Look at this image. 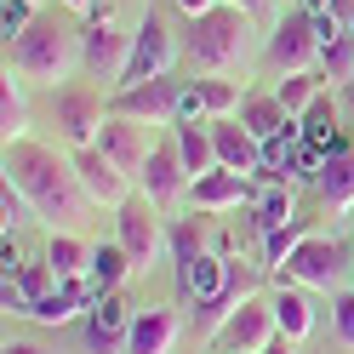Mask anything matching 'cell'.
Returning <instances> with one entry per match:
<instances>
[{
  "instance_id": "cell-1",
  "label": "cell",
  "mask_w": 354,
  "mask_h": 354,
  "mask_svg": "<svg viewBox=\"0 0 354 354\" xmlns=\"http://www.w3.org/2000/svg\"><path fill=\"white\" fill-rule=\"evenodd\" d=\"M6 177L17 189L29 194V206H35V217L40 223H52L57 234H80L86 223H92V194L80 189V171H75V160H63L57 149H46V143H12L6 149Z\"/></svg>"
},
{
  "instance_id": "cell-2",
  "label": "cell",
  "mask_w": 354,
  "mask_h": 354,
  "mask_svg": "<svg viewBox=\"0 0 354 354\" xmlns=\"http://www.w3.org/2000/svg\"><path fill=\"white\" fill-rule=\"evenodd\" d=\"M6 69L24 75L29 86H52L57 92L75 69H86L80 63V29L57 24V17H35V24L6 46Z\"/></svg>"
},
{
  "instance_id": "cell-3",
  "label": "cell",
  "mask_w": 354,
  "mask_h": 354,
  "mask_svg": "<svg viewBox=\"0 0 354 354\" xmlns=\"http://www.w3.org/2000/svg\"><path fill=\"white\" fill-rule=\"evenodd\" d=\"M246 35H252V12H240V6L223 0L217 12L189 24V57L201 63V69L223 75V69H234V63L246 57Z\"/></svg>"
},
{
  "instance_id": "cell-4",
  "label": "cell",
  "mask_w": 354,
  "mask_h": 354,
  "mask_svg": "<svg viewBox=\"0 0 354 354\" xmlns=\"http://www.w3.org/2000/svg\"><path fill=\"white\" fill-rule=\"evenodd\" d=\"M286 286H315V292H337V286L354 274V246H343V240L331 234H308L303 246L292 252L274 269Z\"/></svg>"
},
{
  "instance_id": "cell-5",
  "label": "cell",
  "mask_w": 354,
  "mask_h": 354,
  "mask_svg": "<svg viewBox=\"0 0 354 354\" xmlns=\"http://www.w3.org/2000/svg\"><path fill=\"white\" fill-rule=\"evenodd\" d=\"M80 63L86 75L103 80V86H126V63H131V35L115 24V17H92V24L80 29Z\"/></svg>"
},
{
  "instance_id": "cell-6",
  "label": "cell",
  "mask_w": 354,
  "mask_h": 354,
  "mask_svg": "<svg viewBox=\"0 0 354 354\" xmlns=\"http://www.w3.org/2000/svg\"><path fill=\"white\" fill-rule=\"evenodd\" d=\"M115 240L126 246V257L149 269L154 257L166 252V223H160V206L149 201V194H131L126 206H115Z\"/></svg>"
},
{
  "instance_id": "cell-7",
  "label": "cell",
  "mask_w": 354,
  "mask_h": 354,
  "mask_svg": "<svg viewBox=\"0 0 354 354\" xmlns=\"http://www.w3.org/2000/svg\"><path fill=\"white\" fill-rule=\"evenodd\" d=\"M52 120L63 131V143H75V149H92L97 143V131L109 120V103L97 86H57V97H52Z\"/></svg>"
},
{
  "instance_id": "cell-8",
  "label": "cell",
  "mask_w": 354,
  "mask_h": 354,
  "mask_svg": "<svg viewBox=\"0 0 354 354\" xmlns=\"http://www.w3.org/2000/svg\"><path fill=\"white\" fill-rule=\"evenodd\" d=\"M269 63L280 75H303V69H320V29H315V12H286L274 35H269Z\"/></svg>"
},
{
  "instance_id": "cell-9",
  "label": "cell",
  "mask_w": 354,
  "mask_h": 354,
  "mask_svg": "<svg viewBox=\"0 0 354 354\" xmlns=\"http://www.w3.org/2000/svg\"><path fill=\"white\" fill-rule=\"evenodd\" d=\"M274 337H280V326H274V303L252 292L246 303L234 308V320L217 331V354H263Z\"/></svg>"
},
{
  "instance_id": "cell-10",
  "label": "cell",
  "mask_w": 354,
  "mask_h": 354,
  "mask_svg": "<svg viewBox=\"0 0 354 354\" xmlns=\"http://www.w3.org/2000/svg\"><path fill=\"white\" fill-rule=\"evenodd\" d=\"M92 149H103L109 160H115V166H120V171L131 177V183H138V177H143V166H149V154H154L149 120H131V115H109Z\"/></svg>"
},
{
  "instance_id": "cell-11",
  "label": "cell",
  "mask_w": 354,
  "mask_h": 354,
  "mask_svg": "<svg viewBox=\"0 0 354 354\" xmlns=\"http://www.w3.org/2000/svg\"><path fill=\"white\" fill-rule=\"evenodd\" d=\"M183 86H189V80H166V75H160V80H143V86H126L109 115H131V120H149V126H177Z\"/></svg>"
},
{
  "instance_id": "cell-12",
  "label": "cell",
  "mask_w": 354,
  "mask_h": 354,
  "mask_svg": "<svg viewBox=\"0 0 354 354\" xmlns=\"http://www.w3.org/2000/svg\"><path fill=\"white\" fill-rule=\"evenodd\" d=\"M171 57H177V40H171V29L160 24V17H143L138 24V35H131V63H126V86H143V80H160L166 69H171ZM120 86V92H126Z\"/></svg>"
},
{
  "instance_id": "cell-13",
  "label": "cell",
  "mask_w": 354,
  "mask_h": 354,
  "mask_svg": "<svg viewBox=\"0 0 354 354\" xmlns=\"http://www.w3.org/2000/svg\"><path fill=\"white\" fill-rule=\"evenodd\" d=\"M69 160H75V171H80V189L92 194V206H126V201H131V177L109 160L103 149H75Z\"/></svg>"
},
{
  "instance_id": "cell-14",
  "label": "cell",
  "mask_w": 354,
  "mask_h": 354,
  "mask_svg": "<svg viewBox=\"0 0 354 354\" xmlns=\"http://www.w3.org/2000/svg\"><path fill=\"white\" fill-rule=\"evenodd\" d=\"M189 189H194V177H189V166H183V154H177V143H154L149 166H143V177H138V194H149L154 206H171L177 194H189Z\"/></svg>"
},
{
  "instance_id": "cell-15",
  "label": "cell",
  "mask_w": 354,
  "mask_h": 354,
  "mask_svg": "<svg viewBox=\"0 0 354 354\" xmlns=\"http://www.w3.org/2000/svg\"><path fill=\"white\" fill-rule=\"evenodd\" d=\"M234 120L246 126L263 149L280 143V138H303V120H297V115H286L274 92H269V97H263V92H246V103H240V115H234Z\"/></svg>"
},
{
  "instance_id": "cell-16",
  "label": "cell",
  "mask_w": 354,
  "mask_h": 354,
  "mask_svg": "<svg viewBox=\"0 0 354 354\" xmlns=\"http://www.w3.org/2000/svg\"><path fill=\"white\" fill-rule=\"evenodd\" d=\"M131 320H138V315H126V303H120L115 292H103L92 308H86V343H92V354H115V348H126Z\"/></svg>"
},
{
  "instance_id": "cell-17",
  "label": "cell",
  "mask_w": 354,
  "mask_h": 354,
  "mask_svg": "<svg viewBox=\"0 0 354 354\" xmlns=\"http://www.w3.org/2000/svg\"><path fill=\"white\" fill-rule=\"evenodd\" d=\"M212 126V143H217V166L223 171H240V177H252V171H263V143L252 138L246 126H240L234 115L229 120H206Z\"/></svg>"
},
{
  "instance_id": "cell-18",
  "label": "cell",
  "mask_w": 354,
  "mask_h": 354,
  "mask_svg": "<svg viewBox=\"0 0 354 354\" xmlns=\"http://www.w3.org/2000/svg\"><path fill=\"white\" fill-rule=\"evenodd\" d=\"M177 337H183V315H177V308H138L126 354H171Z\"/></svg>"
},
{
  "instance_id": "cell-19",
  "label": "cell",
  "mask_w": 354,
  "mask_h": 354,
  "mask_svg": "<svg viewBox=\"0 0 354 354\" xmlns=\"http://www.w3.org/2000/svg\"><path fill=\"white\" fill-rule=\"evenodd\" d=\"M246 201H252V177H240V171L217 166L212 177L194 183V206L201 212H229V206H246Z\"/></svg>"
},
{
  "instance_id": "cell-20",
  "label": "cell",
  "mask_w": 354,
  "mask_h": 354,
  "mask_svg": "<svg viewBox=\"0 0 354 354\" xmlns=\"http://www.w3.org/2000/svg\"><path fill=\"white\" fill-rule=\"evenodd\" d=\"M24 86L29 80L12 75V69H6V80H0V138H6V149L29 138V92Z\"/></svg>"
},
{
  "instance_id": "cell-21",
  "label": "cell",
  "mask_w": 354,
  "mask_h": 354,
  "mask_svg": "<svg viewBox=\"0 0 354 354\" xmlns=\"http://www.w3.org/2000/svg\"><path fill=\"white\" fill-rule=\"evenodd\" d=\"M229 269H234V263H217L212 252H201V257H183V269H177V274H183V292L194 303H212L229 286Z\"/></svg>"
},
{
  "instance_id": "cell-22",
  "label": "cell",
  "mask_w": 354,
  "mask_h": 354,
  "mask_svg": "<svg viewBox=\"0 0 354 354\" xmlns=\"http://www.w3.org/2000/svg\"><path fill=\"white\" fill-rule=\"evenodd\" d=\"M171 143H177V154H183V166H189V177H194V183L217 171V143H212V126H171Z\"/></svg>"
},
{
  "instance_id": "cell-23",
  "label": "cell",
  "mask_w": 354,
  "mask_h": 354,
  "mask_svg": "<svg viewBox=\"0 0 354 354\" xmlns=\"http://www.w3.org/2000/svg\"><path fill=\"white\" fill-rule=\"evenodd\" d=\"M269 303H274V326H280V337H292V343H303L308 331H315V308H308V297H303V286H280V292H274Z\"/></svg>"
},
{
  "instance_id": "cell-24",
  "label": "cell",
  "mask_w": 354,
  "mask_h": 354,
  "mask_svg": "<svg viewBox=\"0 0 354 354\" xmlns=\"http://www.w3.org/2000/svg\"><path fill=\"white\" fill-rule=\"evenodd\" d=\"M274 97H280V109L286 115H308L320 97H326V75L320 69H303V75H280V86H274Z\"/></svg>"
},
{
  "instance_id": "cell-25",
  "label": "cell",
  "mask_w": 354,
  "mask_h": 354,
  "mask_svg": "<svg viewBox=\"0 0 354 354\" xmlns=\"http://www.w3.org/2000/svg\"><path fill=\"white\" fill-rule=\"evenodd\" d=\"M315 183H320L326 212H354V154H331Z\"/></svg>"
},
{
  "instance_id": "cell-26",
  "label": "cell",
  "mask_w": 354,
  "mask_h": 354,
  "mask_svg": "<svg viewBox=\"0 0 354 354\" xmlns=\"http://www.w3.org/2000/svg\"><path fill=\"white\" fill-rule=\"evenodd\" d=\"M246 297H252V280L240 274V269H229V286H223L212 303H201V315H194V320H201V331H212V337H217V331L234 320V303H246Z\"/></svg>"
},
{
  "instance_id": "cell-27",
  "label": "cell",
  "mask_w": 354,
  "mask_h": 354,
  "mask_svg": "<svg viewBox=\"0 0 354 354\" xmlns=\"http://www.w3.org/2000/svg\"><path fill=\"white\" fill-rule=\"evenodd\" d=\"M189 92L201 97L206 120H229V115H240V103H246V92H240L234 80H217V75H206V80H189Z\"/></svg>"
},
{
  "instance_id": "cell-28",
  "label": "cell",
  "mask_w": 354,
  "mask_h": 354,
  "mask_svg": "<svg viewBox=\"0 0 354 354\" xmlns=\"http://www.w3.org/2000/svg\"><path fill=\"white\" fill-rule=\"evenodd\" d=\"M46 263L57 269V280H86V269H92V246H86L80 234H52Z\"/></svg>"
},
{
  "instance_id": "cell-29",
  "label": "cell",
  "mask_w": 354,
  "mask_h": 354,
  "mask_svg": "<svg viewBox=\"0 0 354 354\" xmlns=\"http://www.w3.org/2000/svg\"><path fill=\"white\" fill-rule=\"evenodd\" d=\"M138 269V263L126 257L120 240H103V246H92V280H97V292H115V286Z\"/></svg>"
},
{
  "instance_id": "cell-30",
  "label": "cell",
  "mask_w": 354,
  "mask_h": 354,
  "mask_svg": "<svg viewBox=\"0 0 354 354\" xmlns=\"http://www.w3.org/2000/svg\"><path fill=\"white\" fill-rule=\"evenodd\" d=\"M252 223L263 229V234H274V229H286V223H297L292 217V183H269L257 194V217Z\"/></svg>"
},
{
  "instance_id": "cell-31",
  "label": "cell",
  "mask_w": 354,
  "mask_h": 354,
  "mask_svg": "<svg viewBox=\"0 0 354 354\" xmlns=\"http://www.w3.org/2000/svg\"><path fill=\"white\" fill-rule=\"evenodd\" d=\"M303 143H315V149H326V154H337V109H331V97H320V103L303 115Z\"/></svg>"
},
{
  "instance_id": "cell-32",
  "label": "cell",
  "mask_w": 354,
  "mask_h": 354,
  "mask_svg": "<svg viewBox=\"0 0 354 354\" xmlns=\"http://www.w3.org/2000/svg\"><path fill=\"white\" fill-rule=\"evenodd\" d=\"M308 234H315V229H308L303 217H297V223H286V229H274V234H263V257H269V269H280V263L292 257Z\"/></svg>"
},
{
  "instance_id": "cell-33",
  "label": "cell",
  "mask_w": 354,
  "mask_h": 354,
  "mask_svg": "<svg viewBox=\"0 0 354 354\" xmlns=\"http://www.w3.org/2000/svg\"><path fill=\"white\" fill-rule=\"evenodd\" d=\"M29 217H35V206H29V194L17 189L12 177H6V189H0V223H6V234H12L17 223H29Z\"/></svg>"
},
{
  "instance_id": "cell-34",
  "label": "cell",
  "mask_w": 354,
  "mask_h": 354,
  "mask_svg": "<svg viewBox=\"0 0 354 354\" xmlns=\"http://www.w3.org/2000/svg\"><path fill=\"white\" fill-rule=\"evenodd\" d=\"M29 24H35V0H6V6H0V35H6V46H12Z\"/></svg>"
},
{
  "instance_id": "cell-35",
  "label": "cell",
  "mask_w": 354,
  "mask_h": 354,
  "mask_svg": "<svg viewBox=\"0 0 354 354\" xmlns=\"http://www.w3.org/2000/svg\"><path fill=\"white\" fill-rule=\"evenodd\" d=\"M331 326H337V343L354 348V292H337V297H331Z\"/></svg>"
},
{
  "instance_id": "cell-36",
  "label": "cell",
  "mask_w": 354,
  "mask_h": 354,
  "mask_svg": "<svg viewBox=\"0 0 354 354\" xmlns=\"http://www.w3.org/2000/svg\"><path fill=\"white\" fill-rule=\"evenodd\" d=\"M171 240H177V263H183V257H201V229H194V223H183Z\"/></svg>"
},
{
  "instance_id": "cell-37",
  "label": "cell",
  "mask_w": 354,
  "mask_h": 354,
  "mask_svg": "<svg viewBox=\"0 0 354 354\" xmlns=\"http://www.w3.org/2000/svg\"><path fill=\"white\" fill-rule=\"evenodd\" d=\"M217 6H223V0H177V12H183L189 24H194V17H206V12H217Z\"/></svg>"
},
{
  "instance_id": "cell-38",
  "label": "cell",
  "mask_w": 354,
  "mask_h": 354,
  "mask_svg": "<svg viewBox=\"0 0 354 354\" xmlns=\"http://www.w3.org/2000/svg\"><path fill=\"white\" fill-rule=\"evenodd\" d=\"M0 354H52V348H46V343H6Z\"/></svg>"
},
{
  "instance_id": "cell-39",
  "label": "cell",
  "mask_w": 354,
  "mask_h": 354,
  "mask_svg": "<svg viewBox=\"0 0 354 354\" xmlns=\"http://www.w3.org/2000/svg\"><path fill=\"white\" fill-rule=\"evenodd\" d=\"M303 12H315V17H337V12H331V0H303Z\"/></svg>"
},
{
  "instance_id": "cell-40",
  "label": "cell",
  "mask_w": 354,
  "mask_h": 354,
  "mask_svg": "<svg viewBox=\"0 0 354 354\" xmlns=\"http://www.w3.org/2000/svg\"><path fill=\"white\" fill-rule=\"evenodd\" d=\"M263 354H297V348H292V337H274V343L263 348Z\"/></svg>"
},
{
  "instance_id": "cell-41",
  "label": "cell",
  "mask_w": 354,
  "mask_h": 354,
  "mask_svg": "<svg viewBox=\"0 0 354 354\" xmlns=\"http://www.w3.org/2000/svg\"><path fill=\"white\" fill-rule=\"evenodd\" d=\"M229 6H240V12H252V17H257V12H263V0H229Z\"/></svg>"
},
{
  "instance_id": "cell-42",
  "label": "cell",
  "mask_w": 354,
  "mask_h": 354,
  "mask_svg": "<svg viewBox=\"0 0 354 354\" xmlns=\"http://www.w3.org/2000/svg\"><path fill=\"white\" fill-rule=\"evenodd\" d=\"M63 6H69V12H92L97 0H63Z\"/></svg>"
}]
</instances>
